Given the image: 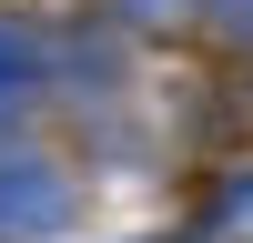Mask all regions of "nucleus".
<instances>
[{
  "mask_svg": "<svg viewBox=\"0 0 253 243\" xmlns=\"http://www.w3.org/2000/svg\"><path fill=\"white\" fill-rule=\"evenodd\" d=\"M31 81H41V40L20 31V20H0V101H20Z\"/></svg>",
  "mask_w": 253,
  "mask_h": 243,
  "instance_id": "2",
  "label": "nucleus"
},
{
  "mask_svg": "<svg viewBox=\"0 0 253 243\" xmlns=\"http://www.w3.org/2000/svg\"><path fill=\"white\" fill-rule=\"evenodd\" d=\"M112 10H122V20H142V31H172V20H193L203 0H112Z\"/></svg>",
  "mask_w": 253,
  "mask_h": 243,
  "instance_id": "4",
  "label": "nucleus"
},
{
  "mask_svg": "<svg viewBox=\"0 0 253 243\" xmlns=\"http://www.w3.org/2000/svg\"><path fill=\"white\" fill-rule=\"evenodd\" d=\"M203 31L223 51H253V0H203Z\"/></svg>",
  "mask_w": 253,
  "mask_h": 243,
  "instance_id": "3",
  "label": "nucleus"
},
{
  "mask_svg": "<svg viewBox=\"0 0 253 243\" xmlns=\"http://www.w3.org/2000/svg\"><path fill=\"white\" fill-rule=\"evenodd\" d=\"M71 213H81V182L61 162H31V152L0 162V243H61Z\"/></svg>",
  "mask_w": 253,
  "mask_h": 243,
  "instance_id": "1",
  "label": "nucleus"
}]
</instances>
